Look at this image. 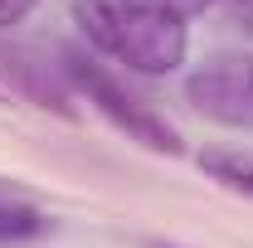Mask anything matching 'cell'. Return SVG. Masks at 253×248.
Masks as SVG:
<instances>
[{
    "label": "cell",
    "instance_id": "8",
    "mask_svg": "<svg viewBox=\"0 0 253 248\" xmlns=\"http://www.w3.org/2000/svg\"><path fill=\"white\" fill-rule=\"evenodd\" d=\"M146 5H156V10H170V15H180V20H185V15H195V10H205L210 0H146Z\"/></svg>",
    "mask_w": 253,
    "mask_h": 248
},
{
    "label": "cell",
    "instance_id": "5",
    "mask_svg": "<svg viewBox=\"0 0 253 248\" xmlns=\"http://www.w3.org/2000/svg\"><path fill=\"white\" fill-rule=\"evenodd\" d=\"M34 234H44V219L30 205H5L0 200V239H34Z\"/></svg>",
    "mask_w": 253,
    "mask_h": 248
},
{
    "label": "cell",
    "instance_id": "1",
    "mask_svg": "<svg viewBox=\"0 0 253 248\" xmlns=\"http://www.w3.org/2000/svg\"><path fill=\"white\" fill-rule=\"evenodd\" d=\"M73 20L83 25L88 44H97L107 59L126 63L131 73L161 78L185 63V20L146 0H78Z\"/></svg>",
    "mask_w": 253,
    "mask_h": 248
},
{
    "label": "cell",
    "instance_id": "3",
    "mask_svg": "<svg viewBox=\"0 0 253 248\" xmlns=\"http://www.w3.org/2000/svg\"><path fill=\"white\" fill-rule=\"evenodd\" d=\"M190 97L200 112H210L219 122H253V68L244 78L234 63H214L190 83Z\"/></svg>",
    "mask_w": 253,
    "mask_h": 248
},
{
    "label": "cell",
    "instance_id": "6",
    "mask_svg": "<svg viewBox=\"0 0 253 248\" xmlns=\"http://www.w3.org/2000/svg\"><path fill=\"white\" fill-rule=\"evenodd\" d=\"M210 5H219V10L229 15V20H234V25L253 30V0H210Z\"/></svg>",
    "mask_w": 253,
    "mask_h": 248
},
{
    "label": "cell",
    "instance_id": "2",
    "mask_svg": "<svg viewBox=\"0 0 253 248\" xmlns=\"http://www.w3.org/2000/svg\"><path fill=\"white\" fill-rule=\"evenodd\" d=\"M68 73H73V83L88 93V102H93V107L117 126V131H126L131 141H141V146H151V151H180L175 126L161 122L141 97H131L122 83H112L102 68H93L88 59H68Z\"/></svg>",
    "mask_w": 253,
    "mask_h": 248
},
{
    "label": "cell",
    "instance_id": "4",
    "mask_svg": "<svg viewBox=\"0 0 253 248\" xmlns=\"http://www.w3.org/2000/svg\"><path fill=\"white\" fill-rule=\"evenodd\" d=\"M200 170L214 175L224 190H239V195L253 200V156H244V151H205L200 156Z\"/></svg>",
    "mask_w": 253,
    "mask_h": 248
},
{
    "label": "cell",
    "instance_id": "7",
    "mask_svg": "<svg viewBox=\"0 0 253 248\" xmlns=\"http://www.w3.org/2000/svg\"><path fill=\"white\" fill-rule=\"evenodd\" d=\"M30 10H34V0H0V30L5 25H20Z\"/></svg>",
    "mask_w": 253,
    "mask_h": 248
}]
</instances>
